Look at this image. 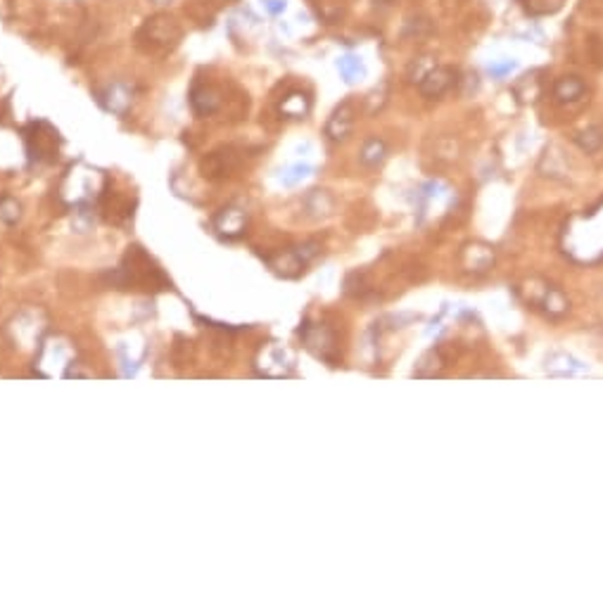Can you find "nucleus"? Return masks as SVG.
Segmentation results:
<instances>
[{"mask_svg":"<svg viewBox=\"0 0 603 605\" xmlns=\"http://www.w3.org/2000/svg\"><path fill=\"white\" fill-rule=\"evenodd\" d=\"M105 185H108V176L103 169L90 167L86 162H76L62 176L60 200L74 209L93 207L103 197Z\"/></svg>","mask_w":603,"mask_h":605,"instance_id":"f257e3e1","label":"nucleus"},{"mask_svg":"<svg viewBox=\"0 0 603 605\" xmlns=\"http://www.w3.org/2000/svg\"><path fill=\"white\" fill-rule=\"evenodd\" d=\"M74 361H76V349H74V345L67 337L55 335L41 342L36 366H39V373L43 378H52V376L65 378L69 366H72Z\"/></svg>","mask_w":603,"mask_h":605,"instance_id":"f03ea898","label":"nucleus"},{"mask_svg":"<svg viewBox=\"0 0 603 605\" xmlns=\"http://www.w3.org/2000/svg\"><path fill=\"white\" fill-rule=\"evenodd\" d=\"M181 29L169 14H154L138 31V45L147 52H167L178 43Z\"/></svg>","mask_w":603,"mask_h":605,"instance_id":"7ed1b4c3","label":"nucleus"},{"mask_svg":"<svg viewBox=\"0 0 603 605\" xmlns=\"http://www.w3.org/2000/svg\"><path fill=\"white\" fill-rule=\"evenodd\" d=\"M297 366V356L295 351L287 345H280V342H266L264 347L257 351V358H254V368L261 378H287L295 373Z\"/></svg>","mask_w":603,"mask_h":605,"instance_id":"20e7f679","label":"nucleus"},{"mask_svg":"<svg viewBox=\"0 0 603 605\" xmlns=\"http://www.w3.org/2000/svg\"><path fill=\"white\" fill-rule=\"evenodd\" d=\"M24 141H26V152H29L31 159L36 162H50V159L57 157V150H60V136L52 126H48L45 121H36L24 131Z\"/></svg>","mask_w":603,"mask_h":605,"instance_id":"39448f33","label":"nucleus"},{"mask_svg":"<svg viewBox=\"0 0 603 605\" xmlns=\"http://www.w3.org/2000/svg\"><path fill=\"white\" fill-rule=\"evenodd\" d=\"M522 290H525L527 302L539 307L546 316H551V318H563V316L570 311L568 297H565L558 287L549 285V283L530 280L527 283V287H522Z\"/></svg>","mask_w":603,"mask_h":605,"instance_id":"423d86ee","label":"nucleus"},{"mask_svg":"<svg viewBox=\"0 0 603 605\" xmlns=\"http://www.w3.org/2000/svg\"><path fill=\"white\" fill-rule=\"evenodd\" d=\"M316 254H318V245L316 243H307V245H300V247L280 252V254H276V256H269L266 261H269V266L278 273V276L297 278L304 269H307V264Z\"/></svg>","mask_w":603,"mask_h":605,"instance_id":"0eeeda50","label":"nucleus"},{"mask_svg":"<svg viewBox=\"0 0 603 605\" xmlns=\"http://www.w3.org/2000/svg\"><path fill=\"white\" fill-rule=\"evenodd\" d=\"M300 337L304 342V347H307L309 351H314L318 358H325V361H333L335 356V335L330 333L325 325H318V323H304L300 328Z\"/></svg>","mask_w":603,"mask_h":605,"instance_id":"6e6552de","label":"nucleus"},{"mask_svg":"<svg viewBox=\"0 0 603 605\" xmlns=\"http://www.w3.org/2000/svg\"><path fill=\"white\" fill-rule=\"evenodd\" d=\"M98 103L112 114H126L133 105V85L126 81H114L98 93Z\"/></svg>","mask_w":603,"mask_h":605,"instance_id":"1a4fd4ad","label":"nucleus"},{"mask_svg":"<svg viewBox=\"0 0 603 605\" xmlns=\"http://www.w3.org/2000/svg\"><path fill=\"white\" fill-rule=\"evenodd\" d=\"M245 226H247V212L236 205L223 207L214 216V230L226 240L240 238L245 233Z\"/></svg>","mask_w":603,"mask_h":605,"instance_id":"9d476101","label":"nucleus"},{"mask_svg":"<svg viewBox=\"0 0 603 605\" xmlns=\"http://www.w3.org/2000/svg\"><path fill=\"white\" fill-rule=\"evenodd\" d=\"M354 105L349 100H345L343 105H338L333 110V114L328 116V124H325V136L330 138L333 143L345 141L347 136L351 133V126H354Z\"/></svg>","mask_w":603,"mask_h":605,"instance_id":"9b49d317","label":"nucleus"},{"mask_svg":"<svg viewBox=\"0 0 603 605\" xmlns=\"http://www.w3.org/2000/svg\"><path fill=\"white\" fill-rule=\"evenodd\" d=\"M461 266L471 273H482L487 269H492L494 264V249L484 243H468L463 245L461 249Z\"/></svg>","mask_w":603,"mask_h":605,"instance_id":"f8f14e48","label":"nucleus"},{"mask_svg":"<svg viewBox=\"0 0 603 605\" xmlns=\"http://www.w3.org/2000/svg\"><path fill=\"white\" fill-rule=\"evenodd\" d=\"M453 81H456V79H453V72L449 67H437L435 64L418 81V88L425 98H440V95H444L447 90L451 88Z\"/></svg>","mask_w":603,"mask_h":605,"instance_id":"ddd939ff","label":"nucleus"},{"mask_svg":"<svg viewBox=\"0 0 603 605\" xmlns=\"http://www.w3.org/2000/svg\"><path fill=\"white\" fill-rule=\"evenodd\" d=\"M549 376H558V378H568V376H580V373H586V363H582L580 358L565 354V351H551L546 356V363H544Z\"/></svg>","mask_w":603,"mask_h":605,"instance_id":"4468645a","label":"nucleus"},{"mask_svg":"<svg viewBox=\"0 0 603 605\" xmlns=\"http://www.w3.org/2000/svg\"><path fill=\"white\" fill-rule=\"evenodd\" d=\"M190 107H193L197 116H209L221 107V98L212 85L195 83L193 90H190Z\"/></svg>","mask_w":603,"mask_h":605,"instance_id":"2eb2a0df","label":"nucleus"},{"mask_svg":"<svg viewBox=\"0 0 603 605\" xmlns=\"http://www.w3.org/2000/svg\"><path fill=\"white\" fill-rule=\"evenodd\" d=\"M586 93V83L582 81L580 76H560L556 83H553V98L563 105L578 103V100L584 98Z\"/></svg>","mask_w":603,"mask_h":605,"instance_id":"dca6fc26","label":"nucleus"},{"mask_svg":"<svg viewBox=\"0 0 603 605\" xmlns=\"http://www.w3.org/2000/svg\"><path fill=\"white\" fill-rule=\"evenodd\" d=\"M311 110V98L304 90H292L280 100L278 112L285 119H304Z\"/></svg>","mask_w":603,"mask_h":605,"instance_id":"f3484780","label":"nucleus"},{"mask_svg":"<svg viewBox=\"0 0 603 605\" xmlns=\"http://www.w3.org/2000/svg\"><path fill=\"white\" fill-rule=\"evenodd\" d=\"M304 209L311 218H325L333 214L335 209V200L330 197L328 190H311L304 200Z\"/></svg>","mask_w":603,"mask_h":605,"instance_id":"a211bd4d","label":"nucleus"},{"mask_svg":"<svg viewBox=\"0 0 603 605\" xmlns=\"http://www.w3.org/2000/svg\"><path fill=\"white\" fill-rule=\"evenodd\" d=\"M359 159H361V164H364V167L378 169L387 159V143L382 141V138H376V136L368 138L364 145H361Z\"/></svg>","mask_w":603,"mask_h":605,"instance_id":"6ab92c4d","label":"nucleus"},{"mask_svg":"<svg viewBox=\"0 0 603 605\" xmlns=\"http://www.w3.org/2000/svg\"><path fill=\"white\" fill-rule=\"evenodd\" d=\"M442 368H444V358H442L440 349H430L416 361L413 376L416 378H435L442 373Z\"/></svg>","mask_w":603,"mask_h":605,"instance_id":"aec40b11","label":"nucleus"},{"mask_svg":"<svg viewBox=\"0 0 603 605\" xmlns=\"http://www.w3.org/2000/svg\"><path fill=\"white\" fill-rule=\"evenodd\" d=\"M575 145L586 154L599 152V150L603 147V128H599V126L582 128V131L575 133Z\"/></svg>","mask_w":603,"mask_h":605,"instance_id":"412c9836","label":"nucleus"},{"mask_svg":"<svg viewBox=\"0 0 603 605\" xmlns=\"http://www.w3.org/2000/svg\"><path fill=\"white\" fill-rule=\"evenodd\" d=\"M338 69H340V76H343L347 83H354V81H359V79L366 76L364 62H361V57H356V55H343L338 60Z\"/></svg>","mask_w":603,"mask_h":605,"instance_id":"4be33fe9","label":"nucleus"},{"mask_svg":"<svg viewBox=\"0 0 603 605\" xmlns=\"http://www.w3.org/2000/svg\"><path fill=\"white\" fill-rule=\"evenodd\" d=\"M520 3L530 17H546V14H556L565 0H520Z\"/></svg>","mask_w":603,"mask_h":605,"instance_id":"5701e85b","label":"nucleus"},{"mask_svg":"<svg viewBox=\"0 0 603 605\" xmlns=\"http://www.w3.org/2000/svg\"><path fill=\"white\" fill-rule=\"evenodd\" d=\"M19 216H22V205H19L14 197L5 195L0 197V221L3 223H17Z\"/></svg>","mask_w":603,"mask_h":605,"instance_id":"b1692460","label":"nucleus"},{"mask_svg":"<svg viewBox=\"0 0 603 605\" xmlns=\"http://www.w3.org/2000/svg\"><path fill=\"white\" fill-rule=\"evenodd\" d=\"M311 174H314V167H309V164H295V167L283 171L280 181H283V185H297L300 181L309 178Z\"/></svg>","mask_w":603,"mask_h":605,"instance_id":"393cba45","label":"nucleus"},{"mask_svg":"<svg viewBox=\"0 0 603 605\" xmlns=\"http://www.w3.org/2000/svg\"><path fill=\"white\" fill-rule=\"evenodd\" d=\"M432 67H435V62H432V60H430V57H420V60H418V62H413V64H411V72H409L411 81H416V83H418V81H420V79H423V76H425V74H428V72H430V69H432Z\"/></svg>","mask_w":603,"mask_h":605,"instance_id":"a878e982","label":"nucleus"},{"mask_svg":"<svg viewBox=\"0 0 603 605\" xmlns=\"http://www.w3.org/2000/svg\"><path fill=\"white\" fill-rule=\"evenodd\" d=\"M515 69V62L513 60H501V62H492L489 64V74H492L494 79H504L506 74H511Z\"/></svg>","mask_w":603,"mask_h":605,"instance_id":"bb28decb","label":"nucleus"},{"mask_svg":"<svg viewBox=\"0 0 603 605\" xmlns=\"http://www.w3.org/2000/svg\"><path fill=\"white\" fill-rule=\"evenodd\" d=\"M264 8L269 10V14L278 17V14L285 12V0H264Z\"/></svg>","mask_w":603,"mask_h":605,"instance_id":"cd10ccee","label":"nucleus"},{"mask_svg":"<svg viewBox=\"0 0 603 605\" xmlns=\"http://www.w3.org/2000/svg\"><path fill=\"white\" fill-rule=\"evenodd\" d=\"M150 3H154V5H169L172 0H150Z\"/></svg>","mask_w":603,"mask_h":605,"instance_id":"c85d7f7f","label":"nucleus"}]
</instances>
